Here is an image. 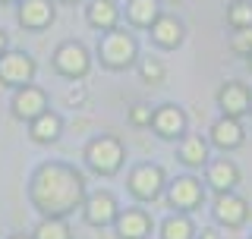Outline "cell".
Masks as SVG:
<instances>
[{"label": "cell", "instance_id": "26", "mask_svg": "<svg viewBox=\"0 0 252 239\" xmlns=\"http://www.w3.org/2000/svg\"><path fill=\"white\" fill-rule=\"evenodd\" d=\"M230 47L236 54H243V57H249V54H252V29H240V31H236Z\"/></svg>", "mask_w": 252, "mask_h": 239}, {"label": "cell", "instance_id": "3", "mask_svg": "<svg viewBox=\"0 0 252 239\" xmlns=\"http://www.w3.org/2000/svg\"><path fill=\"white\" fill-rule=\"evenodd\" d=\"M123 142L114 139V135H98L85 145V164L92 167L98 177H114L117 170L123 167Z\"/></svg>", "mask_w": 252, "mask_h": 239}, {"label": "cell", "instance_id": "20", "mask_svg": "<svg viewBox=\"0 0 252 239\" xmlns=\"http://www.w3.org/2000/svg\"><path fill=\"white\" fill-rule=\"evenodd\" d=\"M180 161L186 167H205L208 164V142L202 135H183V142H180Z\"/></svg>", "mask_w": 252, "mask_h": 239}, {"label": "cell", "instance_id": "32", "mask_svg": "<svg viewBox=\"0 0 252 239\" xmlns=\"http://www.w3.org/2000/svg\"><path fill=\"white\" fill-rule=\"evenodd\" d=\"M0 3H19V0H0Z\"/></svg>", "mask_w": 252, "mask_h": 239}, {"label": "cell", "instance_id": "4", "mask_svg": "<svg viewBox=\"0 0 252 239\" xmlns=\"http://www.w3.org/2000/svg\"><path fill=\"white\" fill-rule=\"evenodd\" d=\"M35 73L38 63L26 51H6L0 57V85H6V89H22V85L35 82Z\"/></svg>", "mask_w": 252, "mask_h": 239}, {"label": "cell", "instance_id": "21", "mask_svg": "<svg viewBox=\"0 0 252 239\" xmlns=\"http://www.w3.org/2000/svg\"><path fill=\"white\" fill-rule=\"evenodd\" d=\"M126 16H129L132 26L152 29V22L161 16V10H158V0H129L126 3Z\"/></svg>", "mask_w": 252, "mask_h": 239}, {"label": "cell", "instance_id": "9", "mask_svg": "<svg viewBox=\"0 0 252 239\" xmlns=\"http://www.w3.org/2000/svg\"><path fill=\"white\" fill-rule=\"evenodd\" d=\"M211 211H215V220L227 230H236L249 220V205H246V198H240L236 192H218Z\"/></svg>", "mask_w": 252, "mask_h": 239}, {"label": "cell", "instance_id": "16", "mask_svg": "<svg viewBox=\"0 0 252 239\" xmlns=\"http://www.w3.org/2000/svg\"><path fill=\"white\" fill-rule=\"evenodd\" d=\"M243 139H246V132H243L240 120H233V117H220V120H215V126H211V142L224 151L240 148Z\"/></svg>", "mask_w": 252, "mask_h": 239}, {"label": "cell", "instance_id": "10", "mask_svg": "<svg viewBox=\"0 0 252 239\" xmlns=\"http://www.w3.org/2000/svg\"><path fill=\"white\" fill-rule=\"evenodd\" d=\"M54 16H57L54 0H19V3H16V19H19V26L29 29V31L47 29L54 22Z\"/></svg>", "mask_w": 252, "mask_h": 239}, {"label": "cell", "instance_id": "31", "mask_svg": "<svg viewBox=\"0 0 252 239\" xmlns=\"http://www.w3.org/2000/svg\"><path fill=\"white\" fill-rule=\"evenodd\" d=\"M10 239H32V233H13Z\"/></svg>", "mask_w": 252, "mask_h": 239}, {"label": "cell", "instance_id": "30", "mask_svg": "<svg viewBox=\"0 0 252 239\" xmlns=\"http://www.w3.org/2000/svg\"><path fill=\"white\" fill-rule=\"evenodd\" d=\"M3 54H6V31L0 29V57H3Z\"/></svg>", "mask_w": 252, "mask_h": 239}, {"label": "cell", "instance_id": "24", "mask_svg": "<svg viewBox=\"0 0 252 239\" xmlns=\"http://www.w3.org/2000/svg\"><path fill=\"white\" fill-rule=\"evenodd\" d=\"M227 22L230 29H252V0H233L227 6Z\"/></svg>", "mask_w": 252, "mask_h": 239}, {"label": "cell", "instance_id": "7", "mask_svg": "<svg viewBox=\"0 0 252 239\" xmlns=\"http://www.w3.org/2000/svg\"><path fill=\"white\" fill-rule=\"evenodd\" d=\"M54 69H57L60 76H66V79H82V76H89L92 57H89V51H85V44H79V41H63L57 51H54Z\"/></svg>", "mask_w": 252, "mask_h": 239}, {"label": "cell", "instance_id": "1", "mask_svg": "<svg viewBox=\"0 0 252 239\" xmlns=\"http://www.w3.org/2000/svg\"><path fill=\"white\" fill-rule=\"evenodd\" d=\"M85 177L69 164L47 161L29 179V198L41 217H69L85 202Z\"/></svg>", "mask_w": 252, "mask_h": 239}, {"label": "cell", "instance_id": "8", "mask_svg": "<svg viewBox=\"0 0 252 239\" xmlns=\"http://www.w3.org/2000/svg\"><path fill=\"white\" fill-rule=\"evenodd\" d=\"M10 110H13L16 120H22V123H32L35 117H41L44 110H47V91L38 89L35 82L22 85V89H13Z\"/></svg>", "mask_w": 252, "mask_h": 239}, {"label": "cell", "instance_id": "2", "mask_svg": "<svg viewBox=\"0 0 252 239\" xmlns=\"http://www.w3.org/2000/svg\"><path fill=\"white\" fill-rule=\"evenodd\" d=\"M98 57L107 69H129L132 63L139 60V44L129 31H120V29H110L104 31V38L98 41Z\"/></svg>", "mask_w": 252, "mask_h": 239}, {"label": "cell", "instance_id": "25", "mask_svg": "<svg viewBox=\"0 0 252 239\" xmlns=\"http://www.w3.org/2000/svg\"><path fill=\"white\" fill-rule=\"evenodd\" d=\"M139 73H142V82H148V85H158V82H164L167 69H164V63L158 60V57H145V60L139 63Z\"/></svg>", "mask_w": 252, "mask_h": 239}, {"label": "cell", "instance_id": "13", "mask_svg": "<svg viewBox=\"0 0 252 239\" xmlns=\"http://www.w3.org/2000/svg\"><path fill=\"white\" fill-rule=\"evenodd\" d=\"M152 227H155V220L145 208H126V211L117 214V220H114V230H117L120 239H148Z\"/></svg>", "mask_w": 252, "mask_h": 239}, {"label": "cell", "instance_id": "12", "mask_svg": "<svg viewBox=\"0 0 252 239\" xmlns=\"http://www.w3.org/2000/svg\"><path fill=\"white\" fill-rule=\"evenodd\" d=\"M218 107L224 117H233L240 120L243 114H249L252 110V91L246 82H224L218 91Z\"/></svg>", "mask_w": 252, "mask_h": 239}, {"label": "cell", "instance_id": "15", "mask_svg": "<svg viewBox=\"0 0 252 239\" xmlns=\"http://www.w3.org/2000/svg\"><path fill=\"white\" fill-rule=\"evenodd\" d=\"M215 192H233L236 186H240V167L233 161H227V157H220V161H211L208 164V177H205Z\"/></svg>", "mask_w": 252, "mask_h": 239}, {"label": "cell", "instance_id": "22", "mask_svg": "<svg viewBox=\"0 0 252 239\" xmlns=\"http://www.w3.org/2000/svg\"><path fill=\"white\" fill-rule=\"evenodd\" d=\"M161 239H195V227H192V220H189V214L173 211L161 224Z\"/></svg>", "mask_w": 252, "mask_h": 239}, {"label": "cell", "instance_id": "29", "mask_svg": "<svg viewBox=\"0 0 252 239\" xmlns=\"http://www.w3.org/2000/svg\"><path fill=\"white\" fill-rule=\"evenodd\" d=\"M66 98H69V104H76V101H82V98H85V91H82V89H73V91L66 94Z\"/></svg>", "mask_w": 252, "mask_h": 239}, {"label": "cell", "instance_id": "23", "mask_svg": "<svg viewBox=\"0 0 252 239\" xmlns=\"http://www.w3.org/2000/svg\"><path fill=\"white\" fill-rule=\"evenodd\" d=\"M32 239H73L66 217H41L38 227L32 230Z\"/></svg>", "mask_w": 252, "mask_h": 239}, {"label": "cell", "instance_id": "28", "mask_svg": "<svg viewBox=\"0 0 252 239\" xmlns=\"http://www.w3.org/2000/svg\"><path fill=\"white\" fill-rule=\"evenodd\" d=\"M195 239H220V233H218L215 227H205L202 233H195Z\"/></svg>", "mask_w": 252, "mask_h": 239}, {"label": "cell", "instance_id": "19", "mask_svg": "<svg viewBox=\"0 0 252 239\" xmlns=\"http://www.w3.org/2000/svg\"><path fill=\"white\" fill-rule=\"evenodd\" d=\"M85 19H89L92 29L110 31V29H117V22H120V10H117L114 0H92L89 10H85Z\"/></svg>", "mask_w": 252, "mask_h": 239}, {"label": "cell", "instance_id": "11", "mask_svg": "<svg viewBox=\"0 0 252 239\" xmlns=\"http://www.w3.org/2000/svg\"><path fill=\"white\" fill-rule=\"evenodd\" d=\"M117 214H120V208H117V198L110 195V192H92V195H85V202H82L85 224H92V227H110L117 220Z\"/></svg>", "mask_w": 252, "mask_h": 239}, {"label": "cell", "instance_id": "14", "mask_svg": "<svg viewBox=\"0 0 252 239\" xmlns=\"http://www.w3.org/2000/svg\"><path fill=\"white\" fill-rule=\"evenodd\" d=\"M152 129L161 139H183L186 132V114L177 104H161L152 117Z\"/></svg>", "mask_w": 252, "mask_h": 239}, {"label": "cell", "instance_id": "17", "mask_svg": "<svg viewBox=\"0 0 252 239\" xmlns=\"http://www.w3.org/2000/svg\"><path fill=\"white\" fill-rule=\"evenodd\" d=\"M63 132V120L54 114V110H44L41 117H35L29 123V135L32 142H38V145H51V142H57Z\"/></svg>", "mask_w": 252, "mask_h": 239}, {"label": "cell", "instance_id": "34", "mask_svg": "<svg viewBox=\"0 0 252 239\" xmlns=\"http://www.w3.org/2000/svg\"><path fill=\"white\" fill-rule=\"evenodd\" d=\"M249 66H252V54H249Z\"/></svg>", "mask_w": 252, "mask_h": 239}, {"label": "cell", "instance_id": "27", "mask_svg": "<svg viewBox=\"0 0 252 239\" xmlns=\"http://www.w3.org/2000/svg\"><path fill=\"white\" fill-rule=\"evenodd\" d=\"M152 117H155V110L148 107V104L129 107V123H132V126H152Z\"/></svg>", "mask_w": 252, "mask_h": 239}, {"label": "cell", "instance_id": "18", "mask_svg": "<svg viewBox=\"0 0 252 239\" xmlns=\"http://www.w3.org/2000/svg\"><path fill=\"white\" fill-rule=\"evenodd\" d=\"M183 22L177 19V16H167L161 13L158 19L152 22V41L161 44V47H177L180 41H183Z\"/></svg>", "mask_w": 252, "mask_h": 239}, {"label": "cell", "instance_id": "6", "mask_svg": "<svg viewBox=\"0 0 252 239\" xmlns=\"http://www.w3.org/2000/svg\"><path fill=\"white\" fill-rule=\"evenodd\" d=\"M164 189H167V179H164V170L158 164H139L129 173V192L139 202H155L164 195Z\"/></svg>", "mask_w": 252, "mask_h": 239}, {"label": "cell", "instance_id": "5", "mask_svg": "<svg viewBox=\"0 0 252 239\" xmlns=\"http://www.w3.org/2000/svg\"><path fill=\"white\" fill-rule=\"evenodd\" d=\"M164 195H167V205L173 211L189 214V211H195L205 202V186L195 177H177L173 182H167Z\"/></svg>", "mask_w": 252, "mask_h": 239}, {"label": "cell", "instance_id": "33", "mask_svg": "<svg viewBox=\"0 0 252 239\" xmlns=\"http://www.w3.org/2000/svg\"><path fill=\"white\" fill-rule=\"evenodd\" d=\"M63 3H79V0H63Z\"/></svg>", "mask_w": 252, "mask_h": 239}]
</instances>
